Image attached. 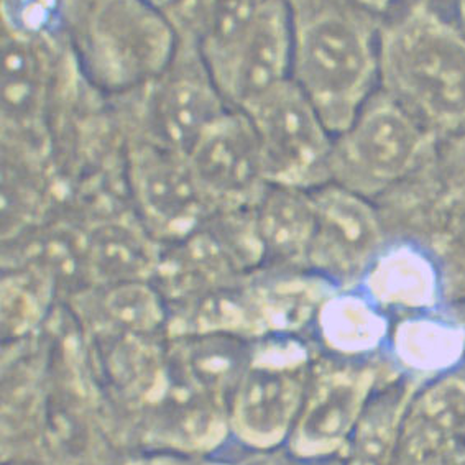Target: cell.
Wrapping results in <instances>:
<instances>
[{"label":"cell","mask_w":465,"mask_h":465,"mask_svg":"<svg viewBox=\"0 0 465 465\" xmlns=\"http://www.w3.org/2000/svg\"><path fill=\"white\" fill-rule=\"evenodd\" d=\"M292 74L337 135L377 94L381 20L349 0H288Z\"/></svg>","instance_id":"cell-1"},{"label":"cell","mask_w":465,"mask_h":465,"mask_svg":"<svg viewBox=\"0 0 465 465\" xmlns=\"http://www.w3.org/2000/svg\"><path fill=\"white\" fill-rule=\"evenodd\" d=\"M379 91L434 137L465 132V34L450 14L411 0L381 20Z\"/></svg>","instance_id":"cell-2"},{"label":"cell","mask_w":465,"mask_h":465,"mask_svg":"<svg viewBox=\"0 0 465 465\" xmlns=\"http://www.w3.org/2000/svg\"><path fill=\"white\" fill-rule=\"evenodd\" d=\"M68 44L83 76L105 94H132L170 66L180 35L150 0H84Z\"/></svg>","instance_id":"cell-3"},{"label":"cell","mask_w":465,"mask_h":465,"mask_svg":"<svg viewBox=\"0 0 465 465\" xmlns=\"http://www.w3.org/2000/svg\"><path fill=\"white\" fill-rule=\"evenodd\" d=\"M316 357L300 336L253 341L249 363L227 406L231 438L255 452L286 446L302 413Z\"/></svg>","instance_id":"cell-4"},{"label":"cell","mask_w":465,"mask_h":465,"mask_svg":"<svg viewBox=\"0 0 465 465\" xmlns=\"http://www.w3.org/2000/svg\"><path fill=\"white\" fill-rule=\"evenodd\" d=\"M438 138L381 91L334 137L331 183L371 199L411 176Z\"/></svg>","instance_id":"cell-5"},{"label":"cell","mask_w":465,"mask_h":465,"mask_svg":"<svg viewBox=\"0 0 465 465\" xmlns=\"http://www.w3.org/2000/svg\"><path fill=\"white\" fill-rule=\"evenodd\" d=\"M401 375L388 357H316L302 413L286 449L296 460L326 462L344 452L373 393Z\"/></svg>","instance_id":"cell-6"},{"label":"cell","mask_w":465,"mask_h":465,"mask_svg":"<svg viewBox=\"0 0 465 465\" xmlns=\"http://www.w3.org/2000/svg\"><path fill=\"white\" fill-rule=\"evenodd\" d=\"M242 113L252 122L268 184L312 191L331 183L336 135L292 79Z\"/></svg>","instance_id":"cell-7"},{"label":"cell","mask_w":465,"mask_h":465,"mask_svg":"<svg viewBox=\"0 0 465 465\" xmlns=\"http://www.w3.org/2000/svg\"><path fill=\"white\" fill-rule=\"evenodd\" d=\"M129 95L137 99L134 140L184 156L231 109L211 78L198 46L182 38L170 66Z\"/></svg>","instance_id":"cell-8"},{"label":"cell","mask_w":465,"mask_h":465,"mask_svg":"<svg viewBox=\"0 0 465 465\" xmlns=\"http://www.w3.org/2000/svg\"><path fill=\"white\" fill-rule=\"evenodd\" d=\"M314 229L306 270L334 288L359 286L385 247V232L371 199L328 183L311 191Z\"/></svg>","instance_id":"cell-9"},{"label":"cell","mask_w":465,"mask_h":465,"mask_svg":"<svg viewBox=\"0 0 465 465\" xmlns=\"http://www.w3.org/2000/svg\"><path fill=\"white\" fill-rule=\"evenodd\" d=\"M127 158L132 196L147 232L163 241L183 242L214 216L186 156L132 140Z\"/></svg>","instance_id":"cell-10"},{"label":"cell","mask_w":465,"mask_h":465,"mask_svg":"<svg viewBox=\"0 0 465 465\" xmlns=\"http://www.w3.org/2000/svg\"><path fill=\"white\" fill-rule=\"evenodd\" d=\"M207 71L231 109L245 111L268 91L290 81L292 15L288 0H268L235 44Z\"/></svg>","instance_id":"cell-11"},{"label":"cell","mask_w":465,"mask_h":465,"mask_svg":"<svg viewBox=\"0 0 465 465\" xmlns=\"http://www.w3.org/2000/svg\"><path fill=\"white\" fill-rule=\"evenodd\" d=\"M186 158L214 214L255 206L268 186L252 122L237 109L225 111Z\"/></svg>","instance_id":"cell-12"},{"label":"cell","mask_w":465,"mask_h":465,"mask_svg":"<svg viewBox=\"0 0 465 465\" xmlns=\"http://www.w3.org/2000/svg\"><path fill=\"white\" fill-rule=\"evenodd\" d=\"M58 34L36 32L4 22L2 111L5 137L35 135L44 125L52 86V44Z\"/></svg>","instance_id":"cell-13"},{"label":"cell","mask_w":465,"mask_h":465,"mask_svg":"<svg viewBox=\"0 0 465 465\" xmlns=\"http://www.w3.org/2000/svg\"><path fill=\"white\" fill-rule=\"evenodd\" d=\"M359 286L390 316L440 310L446 294L438 260L411 241L387 242Z\"/></svg>","instance_id":"cell-14"},{"label":"cell","mask_w":465,"mask_h":465,"mask_svg":"<svg viewBox=\"0 0 465 465\" xmlns=\"http://www.w3.org/2000/svg\"><path fill=\"white\" fill-rule=\"evenodd\" d=\"M385 352L401 375L424 385L464 369L465 322L442 308L400 316Z\"/></svg>","instance_id":"cell-15"},{"label":"cell","mask_w":465,"mask_h":465,"mask_svg":"<svg viewBox=\"0 0 465 465\" xmlns=\"http://www.w3.org/2000/svg\"><path fill=\"white\" fill-rule=\"evenodd\" d=\"M393 321L361 286L337 288L319 306L312 322L319 345L328 355L362 361L387 351Z\"/></svg>","instance_id":"cell-16"},{"label":"cell","mask_w":465,"mask_h":465,"mask_svg":"<svg viewBox=\"0 0 465 465\" xmlns=\"http://www.w3.org/2000/svg\"><path fill=\"white\" fill-rule=\"evenodd\" d=\"M263 265L304 268L314 229L312 193L268 184L253 206Z\"/></svg>","instance_id":"cell-17"},{"label":"cell","mask_w":465,"mask_h":465,"mask_svg":"<svg viewBox=\"0 0 465 465\" xmlns=\"http://www.w3.org/2000/svg\"><path fill=\"white\" fill-rule=\"evenodd\" d=\"M252 344L233 334L178 336L168 362L199 393L227 408L249 363Z\"/></svg>","instance_id":"cell-18"},{"label":"cell","mask_w":465,"mask_h":465,"mask_svg":"<svg viewBox=\"0 0 465 465\" xmlns=\"http://www.w3.org/2000/svg\"><path fill=\"white\" fill-rule=\"evenodd\" d=\"M421 383L398 375L373 393L341 454V465H395L408 408Z\"/></svg>","instance_id":"cell-19"},{"label":"cell","mask_w":465,"mask_h":465,"mask_svg":"<svg viewBox=\"0 0 465 465\" xmlns=\"http://www.w3.org/2000/svg\"><path fill=\"white\" fill-rule=\"evenodd\" d=\"M89 262L107 286L145 282L160 262L147 237L125 225H104L89 245Z\"/></svg>","instance_id":"cell-20"},{"label":"cell","mask_w":465,"mask_h":465,"mask_svg":"<svg viewBox=\"0 0 465 465\" xmlns=\"http://www.w3.org/2000/svg\"><path fill=\"white\" fill-rule=\"evenodd\" d=\"M406 420L444 438L465 442V367L424 383Z\"/></svg>","instance_id":"cell-21"},{"label":"cell","mask_w":465,"mask_h":465,"mask_svg":"<svg viewBox=\"0 0 465 465\" xmlns=\"http://www.w3.org/2000/svg\"><path fill=\"white\" fill-rule=\"evenodd\" d=\"M104 314L122 336L148 337L163 326L162 296L145 282L111 284Z\"/></svg>","instance_id":"cell-22"},{"label":"cell","mask_w":465,"mask_h":465,"mask_svg":"<svg viewBox=\"0 0 465 465\" xmlns=\"http://www.w3.org/2000/svg\"><path fill=\"white\" fill-rule=\"evenodd\" d=\"M395 465H465V442L428 431L405 418Z\"/></svg>","instance_id":"cell-23"},{"label":"cell","mask_w":465,"mask_h":465,"mask_svg":"<svg viewBox=\"0 0 465 465\" xmlns=\"http://www.w3.org/2000/svg\"><path fill=\"white\" fill-rule=\"evenodd\" d=\"M129 465H229L216 460H207L203 457L188 456V454H174V452H160L155 456L142 457Z\"/></svg>","instance_id":"cell-24"},{"label":"cell","mask_w":465,"mask_h":465,"mask_svg":"<svg viewBox=\"0 0 465 465\" xmlns=\"http://www.w3.org/2000/svg\"><path fill=\"white\" fill-rule=\"evenodd\" d=\"M349 2L369 10L379 17H387L388 14H391L393 10L397 9L398 4V0H349Z\"/></svg>","instance_id":"cell-25"},{"label":"cell","mask_w":465,"mask_h":465,"mask_svg":"<svg viewBox=\"0 0 465 465\" xmlns=\"http://www.w3.org/2000/svg\"><path fill=\"white\" fill-rule=\"evenodd\" d=\"M450 17L454 18L457 26L465 34V0H450Z\"/></svg>","instance_id":"cell-26"},{"label":"cell","mask_w":465,"mask_h":465,"mask_svg":"<svg viewBox=\"0 0 465 465\" xmlns=\"http://www.w3.org/2000/svg\"><path fill=\"white\" fill-rule=\"evenodd\" d=\"M452 310H454V312H456L457 316L462 319V321H464L465 322V302H459V304H457V306H454Z\"/></svg>","instance_id":"cell-27"},{"label":"cell","mask_w":465,"mask_h":465,"mask_svg":"<svg viewBox=\"0 0 465 465\" xmlns=\"http://www.w3.org/2000/svg\"><path fill=\"white\" fill-rule=\"evenodd\" d=\"M314 465H322V462H316V464ZM337 465H341V464H337Z\"/></svg>","instance_id":"cell-28"},{"label":"cell","mask_w":465,"mask_h":465,"mask_svg":"<svg viewBox=\"0 0 465 465\" xmlns=\"http://www.w3.org/2000/svg\"><path fill=\"white\" fill-rule=\"evenodd\" d=\"M424 2H431L432 4V0H424Z\"/></svg>","instance_id":"cell-29"}]
</instances>
